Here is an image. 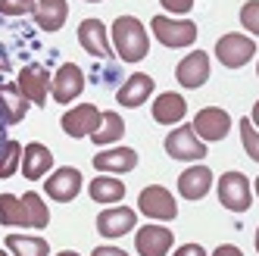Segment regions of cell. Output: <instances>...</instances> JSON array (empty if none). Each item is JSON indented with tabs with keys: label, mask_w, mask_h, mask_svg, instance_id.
<instances>
[{
	"label": "cell",
	"mask_w": 259,
	"mask_h": 256,
	"mask_svg": "<svg viewBox=\"0 0 259 256\" xmlns=\"http://www.w3.org/2000/svg\"><path fill=\"white\" fill-rule=\"evenodd\" d=\"M135 225H138V212H132L128 206H109L106 212L97 216V231L103 237H122Z\"/></svg>",
	"instance_id": "18"
},
{
	"label": "cell",
	"mask_w": 259,
	"mask_h": 256,
	"mask_svg": "<svg viewBox=\"0 0 259 256\" xmlns=\"http://www.w3.org/2000/svg\"><path fill=\"white\" fill-rule=\"evenodd\" d=\"M135 166H138V150L132 147H113L94 156V169L100 175H122V172H132Z\"/></svg>",
	"instance_id": "17"
},
{
	"label": "cell",
	"mask_w": 259,
	"mask_h": 256,
	"mask_svg": "<svg viewBox=\"0 0 259 256\" xmlns=\"http://www.w3.org/2000/svg\"><path fill=\"white\" fill-rule=\"evenodd\" d=\"M0 256H13V253H10V250H0Z\"/></svg>",
	"instance_id": "40"
},
{
	"label": "cell",
	"mask_w": 259,
	"mask_h": 256,
	"mask_svg": "<svg viewBox=\"0 0 259 256\" xmlns=\"http://www.w3.org/2000/svg\"><path fill=\"white\" fill-rule=\"evenodd\" d=\"M7 141V125H4V119H0V144Z\"/></svg>",
	"instance_id": "36"
},
{
	"label": "cell",
	"mask_w": 259,
	"mask_h": 256,
	"mask_svg": "<svg viewBox=\"0 0 259 256\" xmlns=\"http://www.w3.org/2000/svg\"><path fill=\"white\" fill-rule=\"evenodd\" d=\"M153 91H156L153 78L147 75V72H135V75H128L125 84L116 91V100H119V106H125V109H135V106L147 103V97H150Z\"/></svg>",
	"instance_id": "15"
},
{
	"label": "cell",
	"mask_w": 259,
	"mask_h": 256,
	"mask_svg": "<svg viewBox=\"0 0 259 256\" xmlns=\"http://www.w3.org/2000/svg\"><path fill=\"white\" fill-rule=\"evenodd\" d=\"M250 122H253V125H256V128H259V100H256V103H253V116H250Z\"/></svg>",
	"instance_id": "35"
},
{
	"label": "cell",
	"mask_w": 259,
	"mask_h": 256,
	"mask_svg": "<svg viewBox=\"0 0 259 256\" xmlns=\"http://www.w3.org/2000/svg\"><path fill=\"white\" fill-rule=\"evenodd\" d=\"M57 256H78L75 250H63V253H57Z\"/></svg>",
	"instance_id": "37"
},
{
	"label": "cell",
	"mask_w": 259,
	"mask_h": 256,
	"mask_svg": "<svg viewBox=\"0 0 259 256\" xmlns=\"http://www.w3.org/2000/svg\"><path fill=\"white\" fill-rule=\"evenodd\" d=\"M113 44H116L119 60H125V63H141L147 57V50H150L147 31L135 16H119L113 22Z\"/></svg>",
	"instance_id": "2"
},
{
	"label": "cell",
	"mask_w": 259,
	"mask_h": 256,
	"mask_svg": "<svg viewBox=\"0 0 259 256\" xmlns=\"http://www.w3.org/2000/svg\"><path fill=\"white\" fill-rule=\"evenodd\" d=\"M4 244H7V250L13 256H47L50 253L47 241L38 237V234H7Z\"/></svg>",
	"instance_id": "24"
},
{
	"label": "cell",
	"mask_w": 259,
	"mask_h": 256,
	"mask_svg": "<svg viewBox=\"0 0 259 256\" xmlns=\"http://www.w3.org/2000/svg\"><path fill=\"white\" fill-rule=\"evenodd\" d=\"M66 16H69L66 0H38L34 4V22L44 31H60L66 25Z\"/></svg>",
	"instance_id": "23"
},
{
	"label": "cell",
	"mask_w": 259,
	"mask_h": 256,
	"mask_svg": "<svg viewBox=\"0 0 259 256\" xmlns=\"http://www.w3.org/2000/svg\"><path fill=\"white\" fill-rule=\"evenodd\" d=\"M91 197L97 200V203H119V200L125 197V185L119 178L113 175H97L94 181H91Z\"/></svg>",
	"instance_id": "25"
},
{
	"label": "cell",
	"mask_w": 259,
	"mask_h": 256,
	"mask_svg": "<svg viewBox=\"0 0 259 256\" xmlns=\"http://www.w3.org/2000/svg\"><path fill=\"white\" fill-rule=\"evenodd\" d=\"M122 135H125V122H122V116H116L113 109H106L103 119H100V128L91 135V141H94L97 147H106V144H113V141H122Z\"/></svg>",
	"instance_id": "26"
},
{
	"label": "cell",
	"mask_w": 259,
	"mask_h": 256,
	"mask_svg": "<svg viewBox=\"0 0 259 256\" xmlns=\"http://www.w3.org/2000/svg\"><path fill=\"white\" fill-rule=\"evenodd\" d=\"M215 57L222 66H228V69H240V66H247L253 57H256V41H250L247 34H222V38L215 41Z\"/></svg>",
	"instance_id": "5"
},
{
	"label": "cell",
	"mask_w": 259,
	"mask_h": 256,
	"mask_svg": "<svg viewBox=\"0 0 259 256\" xmlns=\"http://www.w3.org/2000/svg\"><path fill=\"white\" fill-rule=\"evenodd\" d=\"M78 191H81V172L72 169V166L57 169V172L44 181V194L50 200H57V203H69V200H75Z\"/></svg>",
	"instance_id": "10"
},
{
	"label": "cell",
	"mask_w": 259,
	"mask_h": 256,
	"mask_svg": "<svg viewBox=\"0 0 259 256\" xmlns=\"http://www.w3.org/2000/svg\"><path fill=\"white\" fill-rule=\"evenodd\" d=\"M219 203L231 212H247L253 203L250 178L244 172H225L219 178Z\"/></svg>",
	"instance_id": "3"
},
{
	"label": "cell",
	"mask_w": 259,
	"mask_h": 256,
	"mask_svg": "<svg viewBox=\"0 0 259 256\" xmlns=\"http://www.w3.org/2000/svg\"><path fill=\"white\" fill-rule=\"evenodd\" d=\"M165 13H175V16H184L194 10V0H159Z\"/></svg>",
	"instance_id": "31"
},
{
	"label": "cell",
	"mask_w": 259,
	"mask_h": 256,
	"mask_svg": "<svg viewBox=\"0 0 259 256\" xmlns=\"http://www.w3.org/2000/svg\"><path fill=\"white\" fill-rule=\"evenodd\" d=\"M19 166H22V144L7 138L0 144V178H13Z\"/></svg>",
	"instance_id": "27"
},
{
	"label": "cell",
	"mask_w": 259,
	"mask_h": 256,
	"mask_svg": "<svg viewBox=\"0 0 259 256\" xmlns=\"http://www.w3.org/2000/svg\"><path fill=\"white\" fill-rule=\"evenodd\" d=\"M100 119H103V113L94 103H78L75 109H66L60 125L69 138H91L100 128Z\"/></svg>",
	"instance_id": "8"
},
{
	"label": "cell",
	"mask_w": 259,
	"mask_h": 256,
	"mask_svg": "<svg viewBox=\"0 0 259 256\" xmlns=\"http://www.w3.org/2000/svg\"><path fill=\"white\" fill-rule=\"evenodd\" d=\"M28 100L25 94L16 84H0V119H4V125H16L22 122L25 113H28Z\"/></svg>",
	"instance_id": "21"
},
{
	"label": "cell",
	"mask_w": 259,
	"mask_h": 256,
	"mask_svg": "<svg viewBox=\"0 0 259 256\" xmlns=\"http://www.w3.org/2000/svg\"><path fill=\"white\" fill-rule=\"evenodd\" d=\"M172 244H175V237L165 225H144L135 234V247L141 256H165L172 250Z\"/></svg>",
	"instance_id": "12"
},
{
	"label": "cell",
	"mask_w": 259,
	"mask_h": 256,
	"mask_svg": "<svg viewBox=\"0 0 259 256\" xmlns=\"http://www.w3.org/2000/svg\"><path fill=\"white\" fill-rule=\"evenodd\" d=\"M138 209L147 216V219H156V222H172L178 216V203L175 197L165 191L162 185H147L138 197Z\"/></svg>",
	"instance_id": "7"
},
{
	"label": "cell",
	"mask_w": 259,
	"mask_h": 256,
	"mask_svg": "<svg viewBox=\"0 0 259 256\" xmlns=\"http://www.w3.org/2000/svg\"><path fill=\"white\" fill-rule=\"evenodd\" d=\"M240 141H244V150L250 153V159L259 162V128L250 122V116L240 119Z\"/></svg>",
	"instance_id": "28"
},
{
	"label": "cell",
	"mask_w": 259,
	"mask_h": 256,
	"mask_svg": "<svg viewBox=\"0 0 259 256\" xmlns=\"http://www.w3.org/2000/svg\"><path fill=\"white\" fill-rule=\"evenodd\" d=\"M16 88L25 94L28 103L34 106H44L47 103V91H50V72L44 66H25L19 72V81H16Z\"/></svg>",
	"instance_id": "11"
},
{
	"label": "cell",
	"mask_w": 259,
	"mask_h": 256,
	"mask_svg": "<svg viewBox=\"0 0 259 256\" xmlns=\"http://www.w3.org/2000/svg\"><path fill=\"white\" fill-rule=\"evenodd\" d=\"M0 13L4 16H28V13H34V0H0Z\"/></svg>",
	"instance_id": "30"
},
{
	"label": "cell",
	"mask_w": 259,
	"mask_h": 256,
	"mask_svg": "<svg viewBox=\"0 0 259 256\" xmlns=\"http://www.w3.org/2000/svg\"><path fill=\"white\" fill-rule=\"evenodd\" d=\"M256 75H259V66H256Z\"/></svg>",
	"instance_id": "42"
},
{
	"label": "cell",
	"mask_w": 259,
	"mask_h": 256,
	"mask_svg": "<svg viewBox=\"0 0 259 256\" xmlns=\"http://www.w3.org/2000/svg\"><path fill=\"white\" fill-rule=\"evenodd\" d=\"M0 225H22V228H47L50 212L44 206L41 194L28 191L25 197L0 194Z\"/></svg>",
	"instance_id": "1"
},
{
	"label": "cell",
	"mask_w": 259,
	"mask_h": 256,
	"mask_svg": "<svg viewBox=\"0 0 259 256\" xmlns=\"http://www.w3.org/2000/svg\"><path fill=\"white\" fill-rule=\"evenodd\" d=\"M175 256H206V250H203L200 244H184L175 250Z\"/></svg>",
	"instance_id": "32"
},
{
	"label": "cell",
	"mask_w": 259,
	"mask_h": 256,
	"mask_svg": "<svg viewBox=\"0 0 259 256\" xmlns=\"http://www.w3.org/2000/svg\"><path fill=\"white\" fill-rule=\"evenodd\" d=\"M78 41H81V47L91 53V57H103V60L113 57V44H109L106 25L100 19H84L78 25Z\"/></svg>",
	"instance_id": "16"
},
{
	"label": "cell",
	"mask_w": 259,
	"mask_h": 256,
	"mask_svg": "<svg viewBox=\"0 0 259 256\" xmlns=\"http://www.w3.org/2000/svg\"><path fill=\"white\" fill-rule=\"evenodd\" d=\"M165 153L172 159H181V162H200L206 156V141H200L191 125H181L165 138Z\"/></svg>",
	"instance_id": "6"
},
{
	"label": "cell",
	"mask_w": 259,
	"mask_h": 256,
	"mask_svg": "<svg viewBox=\"0 0 259 256\" xmlns=\"http://www.w3.org/2000/svg\"><path fill=\"white\" fill-rule=\"evenodd\" d=\"M253 191H256V197H259V178H256V185H253Z\"/></svg>",
	"instance_id": "38"
},
{
	"label": "cell",
	"mask_w": 259,
	"mask_h": 256,
	"mask_svg": "<svg viewBox=\"0 0 259 256\" xmlns=\"http://www.w3.org/2000/svg\"><path fill=\"white\" fill-rule=\"evenodd\" d=\"M256 253H259V228H256Z\"/></svg>",
	"instance_id": "39"
},
{
	"label": "cell",
	"mask_w": 259,
	"mask_h": 256,
	"mask_svg": "<svg viewBox=\"0 0 259 256\" xmlns=\"http://www.w3.org/2000/svg\"><path fill=\"white\" fill-rule=\"evenodd\" d=\"M156 41L165 47H191L197 41V22L191 19H172V16H153L150 22Z\"/></svg>",
	"instance_id": "4"
},
{
	"label": "cell",
	"mask_w": 259,
	"mask_h": 256,
	"mask_svg": "<svg viewBox=\"0 0 259 256\" xmlns=\"http://www.w3.org/2000/svg\"><path fill=\"white\" fill-rule=\"evenodd\" d=\"M91 256H128L125 250H119V247H97Z\"/></svg>",
	"instance_id": "33"
},
{
	"label": "cell",
	"mask_w": 259,
	"mask_h": 256,
	"mask_svg": "<svg viewBox=\"0 0 259 256\" xmlns=\"http://www.w3.org/2000/svg\"><path fill=\"white\" fill-rule=\"evenodd\" d=\"M50 166H53V153L44 147V144L31 141L28 147H22V166H19V172L28 181H41L50 172Z\"/></svg>",
	"instance_id": "19"
},
{
	"label": "cell",
	"mask_w": 259,
	"mask_h": 256,
	"mask_svg": "<svg viewBox=\"0 0 259 256\" xmlns=\"http://www.w3.org/2000/svg\"><path fill=\"white\" fill-rule=\"evenodd\" d=\"M212 256H244V253H240L234 244H225V247H215V250H212Z\"/></svg>",
	"instance_id": "34"
},
{
	"label": "cell",
	"mask_w": 259,
	"mask_h": 256,
	"mask_svg": "<svg viewBox=\"0 0 259 256\" xmlns=\"http://www.w3.org/2000/svg\"><path fill=\"white\" fill-rule=\"evenodd\" d=\"M209 188H212L209 166H191V169H184L181 178H178V194L184 200H203L209 194Z\"/></svg>",
	"instance_id": "20"
},
{
	"label": "cell",
	"mask_w": 259,
	"mask_h": 256,
	"mask_svg": "<svg viewBox=\"0 0 259 256\" xmlns=\"http://www.w3.org/2000/svg\"><path fill=\"white\" fill-rule=\"evenodd\" d=\"M84 91V72L75 63H63L60 72L53 75V100L57 103H72Z\"/></svg>",
	"instance_id": "14"
},
{
	"label": "cell",
	"mask_w": 259,
	"mask_h": 256,
	"mask_svg": "<svg viewBox=\"0 0 259 256\" xmlns=\"http://www.w3.org/2000/svg\"><path fill=\"white\" fill-rule=\"evenodd\" d=\"M240 22H244V28L250 34L259 38V0H250V4L240 7Z\"/></svg>",
	"instance_id": "29"
},
{
	"label": "cell",
	"mask_w": 259,
	"mask_h": 256,
	"mask_svg": "<svg viewBox=\"0 0 259 256\" xmlns=\"http://www.w3.org/2000/svg\"><path fill=\"white\" fill-rule=\"evenodd\" d=\"M88 4H100V0H88Z\"/></svg>",
	"instance_id": "41"
},
{
	"label": "cell",
	"mask_w": 259,
	"mask_h": 256,
	"mask_svg": "<svg viewBox=\"0 0 259 256\" xmlns=\"http://www.w3.org/2000/svg\"><path fill=\"white\" fill-rule=\"evenodd\" d=\"M175 78H178L181 88H200V84H206V78H209V53L191 50L188 57L178 63Z\"/></svg>",
	"instance_id": "13"
},
{
	"label": "cell",
	"mask_w": 259,
	"mask_h": 256,
	"mask_svg": "<svg viewBox=\"0 0 259 256\" xmlns=\"http://www.w3.org/2000/svg\"><path fill=\"white\" fill-rule=\"evenodd\" d=\"M191 128L197 132L200 141H222L228 135V128H231V116L222 106H203L200 113L194 116Z\"/></svg>",
	"instance_id": "9"
},
{
	"label": "cell",
	"mask_w": 259,
	"mask_h": 256,
	"mask_svg": "<svg viewBox=\"0 0 259 256\" xmlns=\"http://www.w3.org/2000/svg\"><path fill=\"white\" fill-rule=\"evenodd\" d=\"M184 116H188V100H184L181 94H175V91L159 94L153 100V119L159 125H178Z\"/></svg>",
	"instance_id": "22"
}]
</instances>
